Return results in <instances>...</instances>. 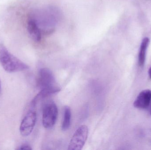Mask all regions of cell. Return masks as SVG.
<instances>
[{"label":"cell","mask_w":151,"mask_h":150,"mask_svg":"<svg viewBox=\"0 0 151 150\" xmlns=\"http://www.w3.org/2000/svg\"><path fill=\"white\" fill-rule=\"evenodd\" d=\"M38 83L41 90H52L58 92L61 91V88L56 84L54 74L47 68H43L40 70Z\"/></svg>","instance_id":"3"},{"label":"cell","mask_w":151,"mask_h":150,"mask_svg":"<svg viewBox=\"0 0 151 150\" xmlns=\"http://www.w3.org/2000/svg\"><path fill=\"white\" fill-rule=\"evenodd\" d=\"M30 17L35 21L42 34L49 35L55 31L61 20L62 13L57 7L48 6L35 10Z\"/></svg>","instance_id":"1"},{"label":"cell","mask_w":151,"mask_h":150,"mask_svg":"<svg viewBox=\"0 0 151 150\" xmlns=\"http://www.w3.org/2000/svg\"><path fill=\"white\" fill-rule=\"evenodd\" d=\"M71 110L70 107H65L64 112L63 120L62 126V129L63 131H66L69 129L71 125Z\"/></svg>","instance_id":"10"},{"label":"cell","mask_w":151,"mask_h":150,"mask_svg":"<svg viewBox=\"0 0 151 150\" xmlns=\"http://www.w3.org/2000/svg\"><path fill=\"white\" fill-rule=\"evenodd\" d=\"M0 63L9 73L24 71L29 68L27 64L10 53L3 44H0Z\"/></svg>","instance_id":"2"},{"label":"cell","mask_w":151,"mask_h":150,"mask_svg":"<svg viewBox=\"0 0 151 150\" xmlns=\"http://www.w3.org/2000/svg\"><path fill=\"white\" fill-rule=\"evenodd\" d=\"M148 73H149V76H150V78L151 79V67L150 68V69H149Z\"/></svg>","instance_id":"12"},{"label":"cell","mask_w":151,"mask_h":150,"mask_svg":"<svg viewBox=\"0 0 151 150\" xmlns=\"http://www.w3.org/2000/svg\"><path fill=\"white\" fill-rule=\"evenodd\" d=\"M37 120V114L35 111L31 109L27 113L21 122L19 131L23 136H27L31 134L35 127Z\"/></svg>","instance_id":"6"},{"label":"cell","mask_w":151,"mask_h":150,"mask_svg":"<svg viewBox=\"0 0 151 150\" xmlns=\"http://www.w3.org/2000/svg\"><path fill=\"white\" fill-rule=\"evenodd\" d=\"M151 101V91L144 90L139 93L134 102V105L139 109H145L149 106Z\"/></svg>","instance_id":"7"},{"label":"cell","mask_w":151,"mask_h":150,"mask_svg":"<svg viewBox=\"0 0 151 150\" xmlns=\"http://www.w3.org/2000/svg\"><path fill=\"white\" fill-rule=\"evenodd\" d=\"M58 116V109L56 105L50 101L44 105L42 113V122L43 127L49 129L55 126Z\"/></svg>","instance_id":"4"},{"label":"cell","mask_w":151,"mask_h":150,"mask_svg":"<svg viewBox=\"0 0 151 150\" xmlns=\"http://www.w3.org/2000/svg\"><path fill=\"white\" fill-rule=\"evenodd\" d=\"M1 81L0 80V92H1Z\"/></svg>","instance_id":"13"},{"label":"cell","mask_w":151,"mask_h":150,"mask_svg":"<svg viewBox=\"0 0 151 150\" xmlns=\"http://www.w3.org/2000/svg\"><path fill=\"white\" fill-rule=\"evenodd\" d=\"M88 134V129L86 125L79 127L74 133L68 146L69 150H81L85 144Z\"/></svg>","instance_id":"5"},{"label":"cell","mask_w":151,"mask_h":150,"mask_svg":"<svg viewBox=\"0 0 151 150\" xmlns=\"http://www.w3.org/2000/svg\"></svg>","instance_id":"14"},{"label":"cell","mask_w":151,"mask_h":150,"mask_svg":"<svg viewBox=\"0 0 151 150\" xmlns=\"http://www.w3.org/2000/svg\"><path fill=\"white\" fill-rule=\"evenodd\" d=\"M149 43L150 39L148 38H144L142 41L138 55V63L141 67H143L145 63L146 51Z\"/></svg>","instance_id":"9"},{"label":"cell","mask_w":151,"mask_h":150,"mask_svg":"<svg viewBox=\"0 0 151 150\" xmlns=\"http://www.w3.org/2000/svg\"><path fill=\"white\" fill-rule=\"evenodd\" d=\"M27 30L31 38L34 41H40L42 33L35 21L30 17L27 22Z\"/></svg>","instance_id":"8"},{"label":"cell","mask_w":151,"mask_h":150,"mask_svg":"<svg viewBox=\"0 0 151 150\" xmlns=\"http://www.w3.org/2000/svg\"><path fill=\"white\" fill-rule=\"evenodd\" d=\"M18 150H31L32 149L31 148V146L29 144H22L21 146L19 147Z\"/></svg>","instance_id":"11"}]
</instances>
